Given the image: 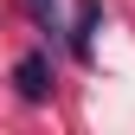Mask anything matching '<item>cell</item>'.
<instances>
[{
    "label": "cell",
    "instance_id": "cell-1",
    "mask_svg": "<svg viewBox=\"0 0 135 135\" xmlns=\"http://www.w3.org/2000/svg\"><path fill=\"white\" fill-rule=\"evenodd\" d=\"M13 84H20L26 103H45V97H52V64H45V52H26L13 64Z\"/></svg>",
    "mask_w": 135,
    "mask_h": 135
},
{
    "label": "cell",
    "instance_id": "cell-2",
    "mask_svg": "<svg viewBox=\"0 0 135 135\" xmlns=\"http://www.w3.org/2000/svg\"><path fill=\"white\" fill-rule=\"evenodd\" d=\"M97 13H103L97 0H84V7H77V32H71V45H77V52H90V32H97Z\"/></svg>",
    "mask_w": 135,
    "mask_h": 135
},
{
    "label": "cell",
    "instance_id": "cell-3",
    "mask_svg": "<svg viewBox=\"0 0 135 135\" xmlns=\"http://www.w3.org/2000/svg\"><path fill=\"white\" fill-rule=\"evenodd\" d=\"M26 7H32V20H39V26H58V0H26Z\"/></svg>",
    "mask_w": 135,
    "mask_h": 135
}]
</instances>
